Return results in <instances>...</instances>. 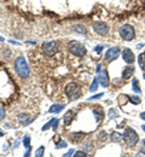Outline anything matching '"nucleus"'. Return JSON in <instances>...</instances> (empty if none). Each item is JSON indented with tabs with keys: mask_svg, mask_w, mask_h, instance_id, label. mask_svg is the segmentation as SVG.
I'll list each match as a JSON object with an SVG mask.
<instances>
[{
	"mask_svg": "<svg viewBox=\"0 0 145 157\" xmlns=\"http://www.w3.org/2000/svg\"><path fill=\"white\" fill-rule=\"evenodd\" d=\"M15 69H16V73L22 78H25L29 76V67H28L25 59L23 57H18L15 60Z\"/></svg>",
	"mask_w": 145,
	"mask_h": 157,
	"instance_id": "obj_1",
	"label": "nucleus"
},
{
	"mask_svg": "<svg viewBox=\"0 0 145 157\" xmlns=\"http://www.w3.org/2000/svg\"><path fill=\"white\" fill-rule=\"evenodd\" d=\"M124 141H126V144H127L128 146H131V147L135 146L137 143H138V140H139L138 134H137L135 131L132 129V128H127V129L124 131Z\"/></svg>",
	"mask_w": 145,
	"mask_h": 157,
	"instance_id": "obj_2",
	"label": "nucleus"
},
{
	"mask_svg": "<svg viewBox=\"0 0 145 157\" xmlns=\"http://www.w3.org/2000/svg\"><path fill=\"white\" fill-rule=\"evenodd\" d=\"M68 50H69L73 55L79 56V57H82V56L86 55V48H85V46L81 45L80 42H78V41H70V42L68 44Z\"/></svg>",
	"mask_w": 145,
	"mask_h": 157,
	"instance_id": "obj_3",
	"label": "nucleus"
},
{
	"mask_svg": "<svg viewBox=\"0 0 145 157\" xmlns=\"http://www.w3.org/2000/svg\"><path fill=\"white\" fill-rule=\"evenodd\" d=\"M65 94L69 97L70 99H78L80 97V94H81V90H80V87L76 85V83H74V82H70V83H68L67 86H65Z\"/></svg>",
	"mask_w": 145,
	"mask_h": 157,
	"instance_id": "obj_4",
	"label": "nucleus"
},
{
	"mask_svg": "<svg viewBox=\"0 0 145 157\" xmlns=\"http://www.w3.org/2000/svg\"><path fill=\"white\" fill-rule=\"evenodd\" d=\"M58 51V45L56 41H47L42 44V52L46 56H55Z\"/></svg>",
	"mask_w": 145,
	"mask_h": 157,
	"instance_id": "obj_5",
	"label": "nucleus"
},
{
	"mask_svg": "<svg viewBox=\"0 0 145 157\" xmlns=\"http://www.w3.org/2000/svg\"><path fill=\"white\" fill-rule=\"evenodd\" d=\"M120 35L121 38L126 41H131V40L134 38L135 33H134V28L129 24H124L120 28Z\"/></svg>",
	"mask_w": 145,
	"mask_h": 157,
	"instance_id": "obj_6",
	"label": "nucleus"
},
{
	"mask_svg": "<svg viewBox=\"0 0 145 157\" xmlns=\"http://www.w3.org/2000/svg\"><path fill=\"white\" fill-rule=\"evenodd\" d=\"M93 29L96 33H98L99 35H106L109 32V27L103 23V22H94L93 24Z\"/></svg>",
	"mask_w": 145,
	"mask_h": 157,
	"instance_id": "obj_7",
	"label": "nucleus"
},
{
	"mask_svg": "<svg viewBox=\"0 0 145 157\" xmlns=\"http://www.w3.org/2000/svg\"><path fill=\"white\" fill-rule=\"evenodd\" d=\"M119 55H120V48L119 47H111V48H109L106 51L105 58L108 59V60H115L119 57Z\"/></svg>",
	"mask_w": 145,
	"mask_h": 157,
	"instance_id": "obj_8",
	"label": "nucleus"
},
{
	"mask_svg": "<svg viewBox=\"0 0 145 157\" xmlns=\"http://www.w3.org/2000/svg\"><path fill=\"white\" fill-rule=\"evenodd\" d=\"M122 58H124V60L126 63L131 64V63L134 62V53L129 48H124V51H122Z\"/></svg>",
	"mask_w": 145,
	"mask_h": 157,
	"instance_id": "obj_9",
	"label": "nucleus"
},
{
	"mask_svg": "<svg viewBox=\"0 0 145 157\" xmlns=\"http://www.w3.org/2000/svg\"><path fill=\"white\" fill-rule=\"evenodd\" d=\"M99 82H101V85L103 86V87H108V85H109V75H108V71L103 69L101 73H99Z\"/></svg>",
	"mask_w": 145,
	"mask_h": 157,
	"instance_id": "obj_10",
	"label": "nucleus"
},
{
	"mask_svg": "<svg viewBox=\"0 0 145 157\" xmlns=\"http://www.w3.org/2000/svg\"><path fill=\"white\" fill-rule=\"evenodd\" d=\"M133 73H134V68L133 67H126L124 69V73H122V78H124V80L129 78L133 75Z\"/></svg>",
	"mask_w": 145,
	"mask_h": 157,
	"instance_id": "obj_11",
	"label": "nucleus"
},
{
	"mask_svg": "<svg viewBox=\"0 0 145 157\" xmlns=\"http://www.w3.org/2000/svg\"><path fill=\"white\" fill-rule=\"evenodd\" d=\"M73 116H74V113H73L71 110H69V111L65 113V115H64V124H65V126H69V124L71 123Z\"/></svg>",
	"mask_w": 145,
	"mask_h": 157,
	"instance_id": "obj_12",
	"label": "nucleus"
},
{
	"mask_svg": "<svg viewBox=\"0 0 145 157\" xmlns=\"http://www.w3.org/2000/svg\"><path fill=\"white\" fill-rule=\"evenodd\" d=\"M29 116H27V115H23L21 114L20 116H18V120H20V122H21L22 124H24V126H27V124H29L32 121H33V118H28Z\"/></svg>",
	"mask_w": 145,
	"mask_h": 157,
	"instance_id": "obj_13",
	"label": "nucleus"
},
{
	"mask_svg": "<svg viewBox=\"0 0 145 157\" xmlns=\"http://www.w3.org/2000/svg\"><path fill=\"white\" fill-rule=\"evenodd\" d=\"M122 138H124V136H121L120 133H116V132L111 133V136H110L111 141H115V143H120V141L122 140Z\"/></svg>",
	"mask_w": 145,
	"mask_h": 157,
	"instance_id": "obj_14",
	"label": "nucleus"
},
{
	"mask_svg": "<svg viewBox=\"0 0 145 157\" xmlns=\"http://www.w3.org/2000/svg\"><path fill=\"white\" fill-rule=\"evenodd\" d=\"M63 105H59V104H55V105H52L51 106V109H50V113H53V114H57V113H59V111H62L63 110Z\"/></svg>",
	"mask_w": 145,
	"mask_h": 157,
	"instance_id": "obj_15",
	"label": "nucleus"
},
{
	"mask_svg": "<svg viewBox=\"0 0 145 157\" xmlns=\"http://www.w3.org/2000/svg\"><path fill=\"white\" fill-rule=\"evenodd\" d=\"M83 136L82 133H74V134H71V141H74V143H78V141H81L83 139Z\"/></svg>",
	"mask_w": 145,
	"mask_h": 157,
	"instance_id": "obj_16",
	"label": "nucleus"
},
{
	"mask_svg": "<svg viewBox=\"0 0 145 157\" xmlns=\"http://www.w3.org/2000/svg\"><path fill=\"white\" fill-rule=\"evenodd\" d=\"M138 62H139L140 68L145 71V52H143V53H140V55H139V57H138Z\"/></svg>",
	"mask_w": 145,
	"mask_h": 157,
	"instance_id": "obj_17",
	"label": "nucleus"
},
{
	"mask_svg": "<svg viewBox=\"0 0 145 157\" xmlns=\"http://www.w3.org/2000/svg\"><path fill=\"white\" fill-rule=\"evenodd\" d=\"M132 85H133V91H134L135 93H140V92H142L140 87L138 86V80H137V78H133V81H132Z\"/></svg>",
	"mask_w": 145,
	"mask_h": 157,
	"instance_id": "obj_18",
	"label": "nucleus"
},
{
	"mask_svg": "<svg viewBox=\"0 0 145 157\" xmlns=\"http://www.w3.org/2000/svg\"><path fill=\"white\" fill-rule=\"evenodd\" d=\"M97 88H98V78H96L94 80H93V82H92V86H91L90 91H91V92H96V91H97Z\"/></svg>",
	"mask_w": 145,
	"mask_h": 157,
	"instance_id": "obj_19",
	"label": "nucleus"
},
{
	"mask_svg": "<svg viewBox=\"0 0 145 157\" xmlns=\"http://www.w3.org/2000/svg\"><path fill=\"white\" fill-rule=\"evenodd\" d=\"M44 152H45V146H40L36 152H35V157H42L44 156Z\"/></svg>",
	"mask_w": 145,
	"mask_h": 157,
	"instance_id": "obj_20",
	"label": "nucleus"
},
{
	"mask_svg": "<svg viewBox=\"0 0 145 157\" xmlns=\"http://www.w3.org/2000/svg\"><path fill=\"white\" fill-rule=\"evenodd\" d=\"M127 100H129V98H128L127 96H124V94H122V96L119 97V104H120V105H124Z\"/></svg>",
	"mask_w": 145,
	"mask_h": 157,
	"instance_id": "obj_21",
	"label": "nucleus"
},
{
	"mask_svg": "<svg viewBox=\"0 0 145 157\" xmlns=\"http://www.w3.org/2000/svg\"><path fill=\"white\" fill-rule=\"evenodd\" d=\"M23 145L25 147H30V137L29 136H25L23 138Z\"/></svg>",
	"mask_w": 145,
	"mask_h": 157,
	"instance_id": "obj_22",
	"label": "nucleus"
},
{
	"mask_svg": "<svg viewBox=\"0 0 145 157\" xmlns=\"http://www.w3.org/2000/svg\"><path fill=\"white\" fill-rule=\"evenodd\" d=\"M56 120H57V118H52V120H51V121H50L48 123H46V124H45V126L42 127V131H46V129H48V128H50V126H51V124H53Z\"/></svg>",
	"mask_w": 145,
	"mask_h": 157,
	"instance_id": "obj_23",
	"label": "nucleus"
},
{
	"mask_svg": "<svg viewBox=\"0 0 145 157\" xmlns=\"http://www.w3.org/2000/svg\"><path fill=\"white\" fill-rule=\"evenodd\" d=\"M129 100H131L133 104H139V103H140V98H138L137 96H132V97H129Z\"/></svg>",
	"mask_w": 145,
	"mask_h": 157,
	"instance_id": "obj_24",
	"label": "nucleus"
},
{
	"mask_svg": "<svg viewBox=\"0 0 145 157\" xmlns=\"http://www.w3.org/2000/svg\"><path fill=\"white\" fill-rule=\"evenodd\" d=\"M56 147H57V149H61V147H67V143H65V141L57 143V144H56Z\"/></svg>",
	"mask_w": 145,
	"mask_h": 157,
	"instance_id": "obj_25",
	"label": "nucleus"
},
{
	"mask_svg": "<svg viewBox=\"0 0 145 157\" xmlns=\"http://www.w3.org/2000/svg\"><path fill=\"white\" fill-rule=\"evenodd\" d=\"M74 157H87V156H86V154L82 152V151H78V152H75Z\"/></svg>",
	"mask_w": 145,
	"mask_h": 157,
	"instance_id": "obj_26",
	"label": "nucleus"
},
{
	"mask_svg": "<svg viewBox=\"0 0 145 157\" xmlns=\"http://www.w3.org/2000/svg\"><path fill=\"white\" fill-rule=\"evenodd\" d=\"M4 117H5V110L2 108H0V120Z\"/></svg>",
	"mask_w": 145,
	"mask_h": 157,
	"instance_id": "obj_27",
	"label": "nucleus"
},
{
	"mask_svg": "<svg viewBox=\"0 0 145 157\" xmlns=\"http://www.w3.org/2000/svg\"><path fill=\"white\" fill-rule=\"evenodd\" d=\"M73 152H74V150H69L65 155H64V157H71V155H73Z\"/></svg>",
	"mask_w": 145,
	"mask_h": 157,
	"instance_id": "obj_28",
	"label": "nucleus"
},
{
	"mask_svg": "<svg viewBox=\"0 0 145 157\" xmlns=\"http://www.w3.org/2000/svg\"><path fill=\"white\" fill-rule=\"evenodd\" d=\"M101 97H103V93H99V94H97V96H93L91 99H98V98H101Z\"/></svg>",
	"mask_w": 145,
	"mask_h": 157,
	"instance_id": "obj_29",
	"label": "nucleus"
},
{
	"mask_svg": "<svg viewBox=\"0 0 145 157\" xmlns=\"http://www.w3.org/2000/svg\"><path fill=\"white\" fill-rule=\"evenodd\" d=\"M30 156V147H28V151L25 152V155H24V157H29Z\"/></svg>",
	"mask_w": 145,
	"mask_h": 157,
	"instance_id": "obj_30",
	"label": "nucleus"
},
{
	"mask_svg": "<svg viewBox=\"0 0 145 157\" xmlns=\"http://www.w3.org/2000/svg\"><path fill=\"white\" fill-rule=\"evenodd\" d=\"M101 50H103V47H102V46H97V47H96V51H97L98 53L101 52Z\"/></svg>",
	"mask_w": 145,
	"mask_h": 157,
	"instance_id": "obj_31",
	"label": "nucleus"
},
{
	"mask_svg": "<svg viewBox=\"0 0 145 157\" xmlns=\"http://www.w3.org/2000/svg\"><path fill=\"white\" fill-rule=\"evenodd\" d=\"M57 126H58V120H56V121H55V124H53V129H56V128H57Z\"/></svg>",
	"mask_w": 145,
	"mask_h": 157,
	"instance_id": "obj_32",
	"label": "nucleus"
},
{
	"mask_svg": "<svg viewBox=\"0 0 145 157\" xmlns=\"http://www.w3.org/2000/svg\"><path fill=\"white\" fill-rule=\"evenodd\" d=\"M140 118H143V120H145V111H144V113H142V114H140Z\"/></svg>",
	"mask_w": 145,
	"mask_h": 157,
	"instance_id": "obj_33",
	"label": "nucleus"
},
{
	"mask_svg": "<svg viewBox=\"0 0 145 157\" xmlns=\"http://www.w3.org/2000/svg\"><path fill=\"white\" fill-rule=\"evenodd\" d=\"M137 157H145V156H144V155H143V154H139V155H138V156H137Z\"/></svg>",
	"mask_w": 145,
	"mask_h": 157,
	"instance_id": "obj_34",
	"label": "nucleus"
},
{
	"mask_svg": "<svg viewBox=\"0 0 145 157\" xmlns=\"http://www.w3.org/2000/svg\"><path fill=\"white\" fill-rule=\"evenodd\" d=\"M142 128H143V131L145 132V124H144V126H142Z\"/></svg>",
	"mask_w": 145,
	"mask_h": 157,
	"instance_id": "obj_35",
	"label": "nucleus"
},
{
	"mask_svg": "<svg viewBox=\"0 0 145 157\" xmlns=\"http://www.w3.org/2000/svg\"><path fill=\"white\" fill-rule=\"evenodd\" d=\"M2 137V132H1V131H0V138Z\"/></svg>",
	"mask_w": 145,
	"mask_h": 157,
	"instance_id": "obj_36",
	"label": "nucleus"
},
{
	"mask_svg": "<svg viewBox=\"0 0 145 157\" xmlns=\"http://www.w3.org/2000/svg\"><path fill=\"white\" fill-rule=\"evenodd\" d=\"M0 41H4V39H2V38H0Z\"/></svg>",
	"mask_w": 145,
	"mask_h": 157,
	"instance_id": "obj_37",
	"label": "nucleus"
},
{
	"mask_svg": "<svg viewBox=\"0 0 145 157\" xmlns=\"http://www.w3.org/2000/svg\"><path fill=\"white\" fill-rule=\"evenodd\" d=\"M124 157H128V156H127V155H126V156H124Z\"/></svg>",
	"mask_w": 145,
	"mask_h": 157,
	"instance_id": "obj_38",
	"label": "nucleus"
},
{
	"mask_svg": "<svg viewBox=\"0 0 145 157\" xmlns=\"http://www.w3.org/2000/svg\"><path fill=\"white\" fill-rule=\"evenodd\" d=\"M144 145H145V140H144Z\"/></svg>",
	"mask_w": 145,
	"mask_h": 157,
	"instance_id": "obj_39",
	"label": "nucleus"
}]
</instances>
